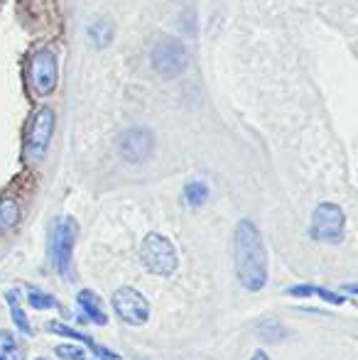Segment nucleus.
<instances>
[{
  "label": "nucleus",
  "mask_w": 358,
  "mask_h": 360,
  "mask_svg": "<svg viewBox=\"0 0 358 360\" xmlns=\"http://www.w3.org/2000/svg\"><path fill=\"white\" fill-rule=\"evenodd\" d=\"M184 199L191 209H199V206H204L206 199H209V186H206L204 181H189V184L184 186Z\"/></svg>",
  "instance_id": "4468645a"
},
{
  "label": "nucleus",
  "mask_w": 358,
  "mask_h": 360,
  "mask_svg": "<svg viewBox=\"0 0 358 360\" xmlns=\"http://www.w3.org/2000/svg\"><path fill=\"white\" fill-rule=\"evenodd\" d=\"M150 62H153L155 74L165 76V79H174L186 69L189 64V54L186 47L177 37H160L155 42L153 52H150Z\"/></svg>",
  "instance_id": "20e7f679"
},
{
  "label": "nucleus",
  "mask_w": 358,
  "mask_h": 360,
  "mask_svg": "<svg viewBox=\"0 0 358 360\" xmlns=\"http://www.w3.org/2000/svg\"><path fill=\"white\" fill-rule=\"evenodd\" d=\"M344 231H346V216L341 206L329 204V201L317 206L309 223V236L314 240L336 245V243L344 240Z\"/></svg>",
  "instance_id": "39448f33"
},
{
  "label": "nucleus",
  "mask_w": 358,
  "mask_h": 360,
  "mask_svg": "<svg viewBox=\"0 0 358 360\" xmlns=\"http://www.w3.org/2000/svg\"><path fill=\"white\" fill-rule=\"evenodd\" d=\"M250 360H270V356L265 351H255L253 356H250Z\"/></svg>",
  "instance_id": "aec40b11"
},
{
  "label": "nucleus",
  "mask_w": 358,
  "mask_h": 360,
  "mask_svg": "<svg viewBox=\"0 0 358 360\" xmlns=\"http://www.w3.org/2000/svg\"><path fill=\"white\" fill-rule=\"evenodd\" d=\"M314 294H317L319 299H324L326 304H334V307H341V304H346V297H344V294L329 292V289H324V287H314Z\"/></svg>",
  "instance_id": "a211bd4d"
},
{
  "label": "nucleus",
  "mask_w": 358,
  "mask_h": 360,
  "mask_svg": "<svg viewBox=\"0 0 358 360\" xmlns=\"http://www.w3.org/2000/svg\"><path fill=\"white\" fill-rule=\"evenodd\" d=\"M20 221V206L15 199H0V228H15Z\"/></svg>",
  "instance_id": "2eb2a0df"
},
{
  "label": "nucleus",
  "mask_w": 358,
  "mask_h": 360,
  "mask_svg": "<svg viewBox=\"0 0 358 360\" xmlns=\"http://www.w3.org/2000/svg\"><path fill=\"white\" fill-rule=\"evenodd\" d=\"M236 277L248 292H260L268 285V250L250 218L236 226Z\"/></svg>",
  "instance_id": "f257e3e1"
},
{
  "label": "nucleus",
  "mask_w": 358,
  "mask_h": 360,
  "mask_svg": "<svg viewBox=\"0 0 358 360\" xmlns=\"http://www.w3.org/2000/svg\"><path fill=\"white\" fill-rule=\"evenodd\" d=\"M52 133H54V110L39 108L37 113H34L32 123H30L27 140H25V150H27V155L32 157V160H39V157L47 152Z\"/></svg>",
  "instance_id": "6e6552de"
},
{
  "label": "nucleus",
  "mask_w": 358,
  "mask_h": 360,
  "mask_svg": "<svg viewBox=\"0 0 358 360\" xmlns=\"http://www.w3.org/2000/svg\"><path fill=\"white\" fill-rule=\"evenodd\" d=\"M287 294H290V297H295V299H307V297H312V294H314V287H312V285H295V287L287 289Z\"/></svg>",
  "instance_id": "6ab92c4d"
},
{
  "label": "nucleus",
  "mask_w": 358,
  "mask_h": 360,
  "mask_svg": "<svg viewBox=\"0 0 358 360\" xmlns=\"http://www.w3.org/2000/svg\"><path fill=\"white\" fill-rule=\"evenodd\" d=\"M77 236H79V226L72 216L64 218H54L52 228H49V243H47V252H49V265L54 267L59 277L64 280H72L74 270V245H77Z\"/></svg>",
  "instance_id": "f03ea898"
},
{
  "label": "nucleus",
  "mask_w": 358,
  "mask_h": 360,
  "mask_svg": "<svg viewBox=\"0 0 358 360\" xmlns=\"http://www.w3.org/2000/svg\"><path fill=\"white\" fill-rule=\"evenodd\" d=\"M30 81H32V89L37 96H49L57 89L59 81V64L57 54L52 47H39L32 54V62H30Z\"/></svg>",
  "instance_id": "423d86ee"
},
{
  "label": "nucleus",
  "mask_w": 358,
  "mask_h": 360,
  "mask_svg": "<svg viewBox=\"0 0 358 360\" xmlns=\"http://www.w3.org/2000/svg\"><path fill=\"white\" fill-rule=\"evenodd\" d=\"M27 304L32 309H39V311H49V309H59V302L52 297V294L37 292V289H30L27 292Z\"/></svg>",
  "instance_id": "dca6fc26"
},
{
  "label": "nucleus",
  "mask_w": 358,
  "mask_h": 360,
  "mask_svg": "<svg viewBox=\"0 0 358 360\" xmlns=\"http://www.w3.org/2000/svg\"><path fill=\"white\" fill-rule=\"evenodd\" d=\"M5 302H8V307H10V316H13L18 331L25 333V336H32V326H30L27 314L20 309V294L15 292V289H10V292H5Z\"/></svg>",
  "instance_id": "f8f14e48"
},
{
  "label": "nucleus",
  "mask_w": 358,
  "mask_h": 360,
  "mask_svg": "<svg viewBox=\"0 0 358 360\" xmlns=\"http://www.w3.org/2000/svg\"><path fill=\"white\" fill-rule=\"evenodd\" d=\"M37 360H44V358H37Z\"/></svg>",
  "instance_id": "412c9836"
},
{
  "label": "nucleus",
  "mask_w": 358,
  "mask_h": 360,
  "mask_svg": "<svg viewBox=\"0 0 358 360\" xmlns=\"http://www.w3.org/2000/svg\"><path fill=\"white\" fill-rule=\"evenodd\" d=\"M0 360H25V348L13 331H0Z\"/></svg>",
  "instance_id": "ddd939ff"
},
{
  "label": "nucleus",
  "mask_w": 358,
  "mask_h": 360,
  "mask_svg": "<svg viewBox=\"0 0 358 360\" xmlns=\"http://www.w3.org/2000/svg\"><path fill=\"white\" fill-rule=\"evenodd\" d=\"M113 34H115V30H113V22H110L108 18H98L89 25V39L96 49L108 47V44L113 42Z\"/></svg>",
  "instance_id": "9b49d317"
},
{
  "label": "nucleus",
  "mask_w": 358,
  "mask_h": 360,
  "mask_svg": "<svg viewBox=\"0 0 358 360\" xmlns=\"http://www.w3.org/2000/svg\"><path fill=\"white\" fill-rule=\"evenodd\" d=\"M113 311L118 314L120 321L130 323V326H143L150 319V302L133 287H120L115 289L113 299Z\"/></svg>",
  "instance_id": "0eeeda50"
},
{
  "label": "nucleus",
  "mask_w": 358,
  "mask_h": 360,
  "mask_svg": "<svg viewBox=\"0 0 358 360\" xmlns=\"http://www.w3.org/2000/svg\"><path fill=\"white\" fill-rule=\"evenodd\" d=\"M140 260H143L145 270L158 277H172L179 265L174 245L170 243V238L160 236V233H148V236L143 238Z\"/></svg>",
  "instance_id": "7ed1b4c3"
},
{
  "label": "nucleus",
  "mask_w": 358,
  "mask_h": 360,
  "mask_svg": "<svg viewBox=\"0 0 358 360\" xmlns=\"http://www.w3.org/2000/svg\"><path fill=\"white\" fill-rule=\"evenodd\" d=\"M77 304H79V309L87 314V319L91 323H96V326H106V323H108V316H106V309H103V299H101L96 292L82 289V292L77 294Z\"/></svg>",
  "instance_id": "9d476101"
},
{
  "label": "nucleus",
  "mask_w": 358,
  "mask_h": 360,
  "mask_svg": "<svg viewBox=\"0 0 358 360\" xmlns=\"http://www.w3.org/2000/svg\"><path fill=\"white\" fill-rule=\"evenodd\" d=\"M54 356L62 360H91L87 356V351L74 346V343H59V346H54Z\"/></svg>",
  "instance_id": "f3484780"
},
{
  "label": "nucleus",
  "mask_w": 358,
  "mask_h": 360,
  "mask_svg": "<svg viewBox=\"0 0 358 360\" xmlns=\"http://www.w3.org/2000/svg\"><path fill=\"white\" fill-rule=\"evenodd\" d=\"M153 147H155V138L145 128H130L118 138L120 157L125 162H130V165H140V162L148 160L153 155Z\"/></svg>",
  "instance_id": "1a4fd4ad"
}]
</instances>
